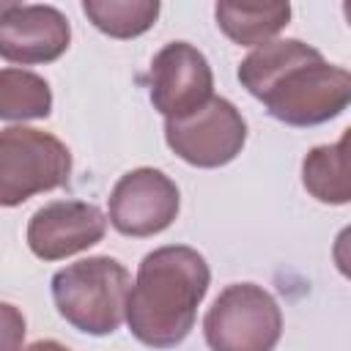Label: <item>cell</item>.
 I'll return each instance as SVG.
<instances>
[{
  "mask_svg": "<svg viewBox=\"0 0 351 351\" xmlns=\"http://www.w3.org/2000/svg\"><path fill=\"white\" fill-rule=\"evenodd\" d=\"M25 343V315L19 307L0 302V351H22Z\"/></svg>",
  "mask_w": 351,
  "mask_h": 351,
  "instance_id": "cell-15",
  "label": "cell"
},
{
  "mask_svg": "<svg viewBox=\"0 0 351 351\" xmlns=\"http://www.w3.org/2000/svg\"><path fill=\"white\" fill-rule=\"evenodd\" d=\"M219 30L241 47L271 41L291 19L288 3H219L214 8Z\"/></svg>",
  "mask_w": 351,
  "mask_h": 351,
  "instance_id": "cell-11",
  "label": "cell"
},
{
  "mask_svg": "<svg viewBox=\"0 0 351 351\" xmlns=\"http://www.w3.org/2000/svg\"><path fill=\"white\" fill-rule=\"evenodd\" d=\"M107 217L82 200H55L41 206L27 222V247L41 261L77 255L104 239Z\"/></svg>",
  "mask_w": 351,
  "mask_h": 351,
  "instance_id": "cell-9",
  "label": "cell"
},
{
  "mask_svg": "<svg viewBox=\"0 0 351 351\" xmlns=\"http://www.w3.org/2000/svg\"><path fill=\"white\" fill-rule=\"evenodd\" d=\"M304 189L329 206H346L351 200L348 176V132L332 145H315L302 162Z\"/></svg>",
  "mask_w": 351,
  "mask_h": 351,
  "instance_id": "cell-12",
  "label": "cell"
},
{
  "mask_svg": "<svg viewBox=\"0 0 351 351\" xmlns=\"http://www.w3.org/2000/svg\"><path fill=\"white\" fill-rule=\"evenodd\" d=\"M211 351H274L282 335L277 299L255 282L228 285L203 318Z\"/></svg>",
  "mask_w": 351,
  "mask_h": 351,
  "instance_id": "cell-5",
  "label": "cell"
},
{
  "mask_svg": "<svg viewBox=\"0 0 351 351\" xmlns=\"http://www.w3.org/2000/svg\"><path fill=\"white\" fill-rule=\"evenodd\" d=\"M85 16L110 38H134L154 27L159 16L156 0H85Z\"/></svg>",
  "mask_w": 351,
  "mask_h": 351,
  "instance_id": "cell-14",
  "label": "cell"
},
{
  "mask_svg": "<svg viewBox=\"0 0 351 351\" xmlns=\"http://www.w3.org/2000/svg\"><path fill=\"white\" fill-rule=\"evenodd\" d=\"M208 282L211 271L197 250L170 244L148 252L126 299L129 332L151 348L178 346L195 326Z\"/></svg>",
  "mask_w": 351,
  "mask_h": 351,
  "instance_id": "cell-2",
  "label": "cell"
},
{
  "mask_svg": "<svg viewBox=\"0 0 351 351\" xmlns=\"http://www.w3.org/2000/svg\"><path fill=\"white\" fill-rule=\"evenodd\" d=\"M52 112V90L27 69H0V121H38Z\"/></svg>",
  "mask_w": 351,
  "mask_h": 351,
  "instance_id": "cell-13",
  "label": "cell"
},
{
  "mask_svg": "<svg viewBox=\"0 0 351 351\" xmlns=\"http://www.w3.org/2000/svg\"><path fill=\"white\" fill-rule=\"evenodd\" d=\"M22 351H69V348L63 343H58V340H36Z\"/></svg>",
  "mask_w": 351,
  "mask_h": 351,
  "instance_id": "cell-16",
  "label": "cell"
},
{
  "mask_svg": "<svg viewBox=\"0 0 351 351\" xmlns=\"http://www.w3.org/2000/svg\"><path fill=\"white\" fill-rule=\"evenodd\" d=\"M239 82L288 126L326 123L351 101V74L299 38L255 47L239 66Z\"/></svg>",
  "mask_w": 351,
  "mask_h": 351,
  "instance_id": "cell-1",
  "label": "cell"
},
{
  "mask_svg": "<svg viewBox=\"0 0 351 351\" xmlns=\"http://www.w3.org/2000/svg\"><path fill=\"white\" fill-rule=\"evenodd\" d=\"M132 277L110 255H93L63 266L52 277V302L58 313L85 335H112L126 318Z\"/></svg>",
  "mask_w": 351,
  "mask_h": 351,
  "instance_id": "cell-3",
  "label": "cell"
},
{
  "mask_svg": "<svg viewBox=\"0 0 351 351\" xmlns=\"http://www.w3.org/2000/svg\"><path fill=\"white\" fill-rule=\"evenodd\" d=\"M71 176V154L55 134L8 126L0 129V206L14 208L27 197L63 186Z\"/></svg>",
  "mask_w": 351,
  "mask_h": 351,
  "instance_id": "cell-4",
  "label": "cell"
},
{
  "mask_svg": "<svg viewBox=\"0 0 351 351\" xmlns=\"http://www.w3.org/2000/svg\"><path fill=\"white\" fill-rule=\"evenodd\" d=\"M71 41V25L55 5L14 3L0 16V58L19 66L58 60Z\"/></svg>",
  "mask_w": 351,
  "mask_h": 351,
  "instance_id": "cell-10",
  "label": "cell"
},
{
  "mask_svg": "<svg viewBox=\"0 0 351 351\" xmlns=\"http://www.w3.org/2000/svg\"><path fill=\"white\" fill-rule=\"evenodd\" d=\"M181 197L170 176L156 167H137L123 173L110 192V225L134 239L162 233L173 225Z\"/></svg>",
  "mask_w": 351,
  "mask_h": 351,
  "instance_id": "cell-7",
  "label": "cell"
},
{
  "mask_svg": "<svg viewBox=\"0 0 351 351\" xmlns=\"http://www.w3.org/2000/svg\"><path fill=\"white\" fill-rule=\"evenodd\" d=\"M11 5H14V3H0V16H3V14H8V11H11Z\"/></svg>",
  "mask_w": 351,
  "mask_h": 351,
  "instance_id": "cell-17",
  "label": "cell"
},
{
  "mask_svg": "<svg viewBox=\"0 0 351 351\" xmlns=\"http://www.w3.org/2000/svg\"><path fill=\"white\" fill-rule=\"evenodd\" d=\"M151 101L165 121L186 118L214 96V74L206 55L186 44L170 41L151 60Z\"/></svg>",
  "mask_w": 351,
  "mask_h": 351,
  "instance_id": "cell-8",
  "label": "cell"
},
{
  "mask_svg": "<svg viewBox=\"0 0 351 351\" xmlns=\"http://www.w3.org/2000/svg\"><path fill=\"white\" fill-rule=\"evenodd\" d=\"M165 140L186 165L222 167L241 154L247 143V121L233 101L211 96V101L192 115L165 121Z\"/></svg>",
  "mask_w": 351,
  "mask_h": 351,
  "instance_id": "cell-6",
  "label": "cell"
}]
</instances>
